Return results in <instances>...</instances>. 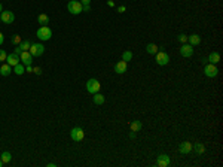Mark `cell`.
<instances>
[{"label":"cell","mask_w":223,"mask_h":167,"mask_svg":"<svg viewBox=\"0 0 223 167\" xmlns=\"http://www.w3.org/2000/svg\"><path fill=\"white\" fill-rule=\"evenodd\" d=\"M36 36L40 39V41H49L52 37V30L48 25H40L36 32Z\"/></svg>","instance_id":"1"},{"label":"cell","mask_w":223,"mask_h":167,"mask_svg":"<svg viewBox=\"0 0 223 167\" xmlns=\"http://www.w3.org/2000/svg\"><path fill=\"white\" fill-rule=\"evenodd\" d=\"M155 61H156L158 66H167L170 63V55L165 51H158L155 54Z\"/></svg>","instance_id":"2"},{"label":"cell","mask_w":223,"mask_h":167,"mask_svg":"<svg viewBox=\"0 0 223 167\" xmlns=\"http://www.w3.org/2000/svg\"><path fill=\"white\" fill-rule=\"evenodd\" d=\"M82 3L79 2V0H70L69 3H67V9H69L70 14H73V15H79V14H82Z\"/></svg>","instance_id":"3"},{"label":"cell","mask_w":223,"mask_h":167,"mask_svg":"<svg viewBox=\"0 0 223 167\" xmlns=\"http://www.w3.org/2000/svg\"><path fill=\"white\" fill-rule=\"evenodd\" d=\"M70 137H71V140H75V142H80V140H83V137H85V131H83V128H80V127H75V128H71V131H70Z\"/></svg>","instance_id":"4"},{"label":"cell","mask_w":223,"mask_h":167,"mask_svg":"<svg viewBox=\"0 0 223 167\" xmlns=\"http://www.w3.org/2000/svg\"><path fill=\"white\" fill-rule=\"evenodd\" d=\"M204 75L208 76V78H216L219 75V69L216 67V64L207 63V64H204Z\"/></svg>","instance_id":"5"},{"label":"cell","mask_w":223,"mask_h":167,"mask_svg":"<svg viewBox=\"0 0 223 167\" xmlns=\"http://www.w3.org/2000/svg\"><path fill=\"white\" fill-rule=\"evenodd\" d=\"M28 52H30L33 57H40V55H43V52H45V46H43V43H31Z\"/></svg>","instance_id":"6"},{"label":"cell","mask_w":223,"mask_h":167,"mask_svg":"<svg viewBox=\"0 0 223 167\" xmlns=\"http://www.w3.org/2000/svg\"><path fill=\"white\" fill-rule=\"evenodd\" d=\"M100 88H101V85H100V82H98L97 79H89V81L86 82V91L91 92V94L98 92L100 91Z\"/></svg>","instance_id":"7"},{"label":"cell","mask_w":223,"mask_h":167,"mask_svg":"<svg viewBox=\"0 0 223 167\" xmlns=\"http://www.w3.org/2000/svg\"><path fill=\"white\" fill-rule=\"evenodd\" d=\"M0 19H2V23H5V24H12V23L15 21V15H14L12 11H3V12L0 14Z\"/></svg>","instance_id":"8"},{"label":"cell","mask_w":223,"mask_h":167,"mask_svg":"<svg viewBox=\"0 0 223 167\" xmlns=\"http://www.w3.org/2000/svg\"><path fill=\"white\" fill-rule=\"evenodd\" d=\"M170 163H171V160H170V157L167 154H159L156 157V166L158 167H168Z\"/></svg>","instance_id":"9"},{"label":"cell","mask_w":223,"mask_h":167,"mask_svg":"<svg viewBox=\"0 0 223 167\" xmlns=\"http://www.w3.org/2000/svg\"><path fill=\"white\" fill-rule=\"evenodd\" d=\"M33 58H34V57H33L28 51H22V52L19 54V60H21V63H22L24 66H31Z\"/></svg>","instance_id":"10"},{"label":"cell","mask_w":223,"mask_h":167,"mask_svg":"<svg viewBox=\"0 0 223 167\" xmlns=\"http://www.w3.org/2000/svg\"><path fill=\"white\" fill-rule=\"evenodd\" d=\"M180 55L184 58H190L193 55V48L189 45V43H183L180 46Z\"/></svg>","instance_id":"11"},{"label":"cell","mask_w":223,"mask_h":167,"mask_svg":"<svg viewBox=\"0 0 223 167\" xmlns=\"http://www.w3.org/2000/svg\"><path fill=\"white\" fill-rule=\"evenodd\" d=\"M127 70H128V63L124 61V60H120V61H118V63L115 64V73H118V75L125 73Z\"/></svg>","instance_id":"12"},{"label":"cell","mask_w":223,"mask_h":167,"mask_svg":"<svg viewBox=\"0 0 223 167\" xmlns=\"http://www.w3.org/2000/svg\"><path fill=\"white\" fill-rule=\"evenodd\" d=\"M6 63H8L10 67H15L18 63H21V60H19V55L15 54V52H12V54H8V57H6Z\"/></svg>","instance_id":"13"},{"label":"cell","mask_w":223,"mask_h":167,"mask_svg":"<svg viewBox=\"0 0 223 167\" xmlns=\"http://www.w3.org/2000/svg\"><path fill=\"white\" fill-rule=\"evenodd\" d=\"M190 151H192L190 142H181L179 145V152H180L181 155H188V154H190Z\"/></svg>","instance_id":"14"},{"label":"cell","mask_w":223,"mask_h":167,"mask_svg":"<svg viewBox=\"0 0 223 167\" xmlns=\"http://www.w3.org/2000/svg\"><path fill=\"white\" fill-rule=\"evenodd\" d=\"M188 43L190 45V46H198V45L201 43V36H199V34H197V33L188 36Z\"/></svg>","instance_id":"15"},{"label":"cell","mask_w":223,"mask_h":167,"mask_svg":"<svg viewBox=\"0 0 223 167\" xmlns=\"http://www.w3.org/2000/svg\"><path fill=\"white\" fill-rule=\"evenodd\" d=\"M92 101H94L97 106H101V105H104V101H106V97L98 91V92H95V94H92Z\"/></svg>","instance_id":"16"},{"label":"cell","mask_w":223,"mask_h":167,"mask_svg":"<svg viewBox=\"0 0 223 167\" xmlns=\"http://www.w3.org/2000/svg\"><path fill=\"white\" fill-rule=\"evenodd\" d=\"M192 149L195 151L197 155H204V154H205V146H204V143H195V145L192 146Z\"/></svg>","instance_id":"17"},{"label":"cell","mask_w":223,"mask_h":167,"mask_svg":"<svg viewBox=\"0 0 223 167\" xmlns=\"http://www.w3.org/2000/svg\"><path fill=\"white\" fill-rule=\"evenodd\" d=\"M10 73H12V67L9 66L8 63H5V64L0 66V75L2 76H9Z\"/></svg>","instance_id":"18"},{"label":"cell","mask_w":223,"mask_h":167,"mask_svg":"<svg viewBox=\"0 0 223 167\" xmlns=\"http://www.w3.org/2000/svg\"><path fill=\"white\" fill-rule=\"evenodd\" d=\"M207 60H208V63H211V64H217V63L220 61V54H219V52H211V54L207 57Z\"/></svg>","instance_id":"19"},{"label":"cell","mask_w":223,"mask_h":167,"mask_svg":"<svg viewBox=\"0 0 223 167\" xmlns=\"http://www.w3.org/2000/svg\"><path fill=\"white\" fill-rule=\"evenodd\" d=\"M129 128H131L132 131H136V133H137V131H140V130L143 128V122H141V121H138V119H136V121H132V122H131Z\"/></svg>","instance_id":"20"},{"label":"cell","mask_w":223,"mask_h":167,"mask_svg":"<svg viewBox=\"0 0 223 167\" xmlns=\"http://www.w3.org/2000/svg\"><path fill=\"white\" fill-rule=\"evenodd\" d=\"M37 24H40V25L49 24V17H48L46 14H40V15L37 17Z\"/></svg>","instance_id":"21"},{"label":"cell","mask_w":223,"mask_h":167,"mask_svg":"<svg viewBox=\"0 0 223 167\" xmlns=\"http://www.w3.org/2000/svg\"><path fill=\"white\" fill-rule=\"evenodd\" d=\"M146 51L149 52V54H152V55H155L158 51H159V46H156L155 43H147L146 45Z\"/></svg>","instance_id":"22"},{"label":"cell","mask_w":223,"mask_h":167,"mask_svg":"<svg viewBox=\"0 0 223 167\" xmlns=\"http://www.w3.org/2000/svg\"><path fill=\"white\" fill-rule=\"evenodd\" d=\"M0 160L3 161V164H8V163H10V160H12V155H10V152L5 151V152L0 155Z\"/></svg>","instance_id":"23"},{"label":"cell","mask_w":223,"mask_h":167,"mask_svg":"<svg viewBox=\"0 0 223 167\" xmlns=\"http://www.w3.org/2000/svg\"><path fill=\"white\" fill-rule=\"evenodd\" d=\"M12 69H14V72H15L17 75H22V73L26 72V66H24L22 63H18L17 66H15V67H12Z\"/></svg>","instance_id":"24"},{"label":"cell","mask_w":223,"mask_h":167,"mask_svg":"<svg viewBox=\"0 0 223 167\" xmlns=\"http://www.w3.org/2000/svg\"><path fill=\"white\" fill-rule=\"evenodd\" d=\"M18 46L21 48V51H28V49H30V46H31V42L28 41V39H26V41L21 42Z\"/></svg>","instance_id":"25"},{"label":"cell","mask_w":223,"mask_h":167,"mask_svg":"<svg viewBox=\"0 0 223 167\" xmlns=\"http://www.w3.org/2000/svg\"><path fill=\"white\" fill-rule=\"evenodd\" d=\"M21 42H22V39H21V36H19V34H14V36H12V39H10V43H12L14 46H18Z\"/></svg>","instance_id":"26"},{"label":"cell","mask_w":223,"mask_h":167,"mask_svg":"<svg viewBox=\"0 0 223 167\" xmlns=\"http://www.w3.org/2000/svg\"><path fill=\"white\" fill-rule=\"evenodd\" d=\"M122 60L127 61V63L131 61V60H132V52H131V51H124V52H122Z\"/></svg>","instance_id":"27"},{"label":"cell","mask_w":223,"mask_h":167,"mask_svg":"<svg viewBox=\"0 0 223 167\" xmlns=\"http://www.w3.org/2000/svg\"><path fill=\"white\" fill-rule=\"evenodd\" d=\"M177 41L180 42V43H188V34L180 33L179 36H177Z\"/></svg>","instance_id":"28"},{"label":"cell","mask_w":223,"mask_h":167,"mask_svg":"<svg viewBox=\"0 0 223 167\" xmlns=\"http://www.w3.org/2000/svg\"><path fill=\"white\" fill-rule=\"evenodd\" d=\"M6 57H8V54H6V52H5L3 49H0V63L6 61Z\"/></svg>","instance_id":"29"},{"label":"cell","mask_w":223,"mask_h":167,"mask_svg":"<svg viewBox=\"0 0 223 167\" xmlns=\"http://www.w3.org/2000/svg\"><path fill=\"white\" fill-rule=\"evenodd\" d=\"M33 73H36V75H42V67H39V66L33 67Z\"/></svg>","instance_id":"30"},{"label":"cell","mask_w":223,"mask_h":167,"mask_svg":"<svg viewBox=\"0 0 223 167\" xmlns=\"http://www.w3.org/2000/svg\"><path fill=\"white\" fill-rule=\"evenodd\" d=\"M89 11H91V6H89V5H83V6H82V12H89Z\"/></svg>","instance_id":"31"},{"label":"cell","mask_w":223,"mask_h":167,"mask_svg":"<svg viewBox=\"0 0 223 167\" xmlns=\"http://www.w3.org/2000/svg\"><path fill=\"white\" fill-rule=\"evenodd\" d=\"M125 11H127V8H125V6H119V8H118V12H119V14H124Z\"/></svg>","instance_id":"32"},{"label":"cell","mask_w":223,"mask_h":167,"mask_svg":"<svg viewBox=\"0 0 223 167\" xmlns=\"http://www.w3.org/2000/svg\"><path fill=\"white\" fill-rule=\"evenodd\" d=\"M26 72H27V73H33V67H31V66H26Z\"/></svg>","instance_id":"33"},{"label":"cell","mask_w":223,"mask_h":167,"mask_svg":"<svg viewBox=\"0 0 223 167\" xmlns=\"http://www.w3.org/2000/svg\"><path fill=\"white\" fill-rule=\"evenodd\" d=\"M14 52H15V54H18V55H19V54H21L22 51H21V48H19V46H15V49H14Z\"/></svg>","instance_id":"34"},{"label":"cell","mask_w":223,"mask_h":167,"mask_svg":"<svg viewBox=\"0 0 223 167\" xmlns=\"http://www.w3.org/2000/svg\"><path fill=\"white\" fill-rule=\"evenodd\" d=\"M128 136H129V139H136V131H132V130H131Z\"/></svg>","instance_id":"35"},{"label":"cell","mask_w":223,"mask_h":167,"mask_svg":"<svg viewBox=\"0 0 223 167\" xmlns=\"http://www.w3.org/2000/svg\"><path fill=\"white\" fill-rule=\"evenodd\" d=\"M79 2H80L82 5H89V3H91V0H79Z\"/></svg>","instance_id":"36"},{"label":"cell","mask_w":223,"mask_h":167,"mask_svg":"<svg viewBox=\"0 0 223 167\" xmlns=\"http://www.w3.org/2000/svg\"><path fill=\"white\" fill-rule=\"evenodd\" d=\"M107 5H109L110 8H113V6H115V2H113V0H107Z\"/></svg>","instance_id":"37"},{"label":"cell","mask_w":223,"mask_h":167,"mask_svg":"<svg viewBox=\"0 0 223 167\" xmlns=\"http://www.w3.org/2000/svg\"><path fill=\"white\" fill-rule=\"evenodd\" d=\"M5 42V36H3V33H0V45Z\"/></svg>","instance_id":"38"},{"label":"cell","mask_w":223,"mask_h":167,"mask_svg":"<svg viewBox=\"0 0 223 167\" xmlns=\"http://www.w3.org/2000/svg\"><path fill=\"white\" fill-rule=\"evenodd\" d=\"M48 167H57V164L55 163H48Z\"/></svg>","instance_id":"39"},{"label":"cell","mask_w":223,"mask_h":167,"mask_svg":"<svg viewBox=\"0 0 223 167\" xmlns=\"http://www.w3.org/2000/svg\"><path fill=\"white\" fill-rule=\"evenodd\" d=\"M3 12V6H2V3H0V14Z\"/></svg>","instance_id":"40"},{"label":"cell","mask_w":223,"mask_h":167,"mask_svg":"<svg viewBox=\"0 0 223 167\" xmlns=\"http://www.w3.org/2000/svg\"><path fill=\"white\" fill-rule=\"evenodd\" d=\"M3 166V161H2V160H0V167Z\"/></svg>","instance_id":"41"},{"label":"cell","mask_w":223,"mask_h":167,"mask_svg":"<svg viewBox=\"0 0 223 167\" xmlns=\"http://www.w3.org/2000/svg\"><path fill=\"white\" fill-rule=\"evenodd\" d=\"M0 23H2V19H0Z\"/></svg>","instance_id":"42"}]
</instances>
